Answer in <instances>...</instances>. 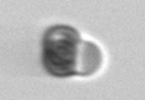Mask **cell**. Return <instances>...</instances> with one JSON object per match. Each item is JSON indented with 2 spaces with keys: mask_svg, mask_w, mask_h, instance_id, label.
<instances>
[{
  "mask_svg": "<svg viewBox=\"0 0 145 100\" xmlns=\"http://www.w3.org/2000/svg\"><path fill=\"white\" fill-rule=\"evenodd\" d=\"M82 38L74 27L67 24L53 26L42 39V65L45 71L56 77L76 74Z\"/></svg>",
  "mask_w": 145,
  "mask_h": 100,
  "instance_id": "1",
  "label": "cell"
},
{
  "mask_svg": "<svg viewBox=\"0 0 145 100\" xmlns=\"http://www.w3.org/2000/svg\"><path fill=\"white\" fill-rule=\"evenodd\" d=\"M103 55L98 45L89 41H82L79 58H77L76 76H92L101 67Z\"/></svg>",
  "mask_w": 145,
  "mask_h": 100,
  "instance_id": "2",
  "label": "cell"
}]
</instances>
